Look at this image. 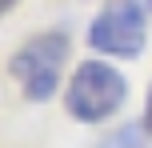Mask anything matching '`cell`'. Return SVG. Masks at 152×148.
Returning <instances> with one entry per match:
<instances>
[{
	"label": "cell",
	"mask_w": 152,
	"mask_h": 148,
	"mask_svg": "<svg viewBox=\"0 0 152 148\" xmlns=\"http://www.w3.org/2000/svg\"><path fill=\"white\" fill-rule=\"evenodd\" d=\"M100 148H148V140H144V128L140 124H128L120 132H112L108 140H100Z\"/></svg>",
	"instance_id": "cell-4"
},
{
	"label": "cell",
	"mask_w": 152,
	"mask_h": 148,
	"mask_svg": "<svg viewBox=\"0 0 152 148\" xmlns=\"http://www.w3.org/2000/svg\"><path fill=\"white\" fill-rule=\"evenodd\" d=\"M88 44L108 56H136L140 44H144V12L132 0L104 8L96 16V24L88 28Z\"/></svg>",
	"instance_id": "cell-3"
},
{
	"label": "cell",
	"mask_w": 152,
	"mask_h": 148,
	"mask_svg": "<svg viewBox=\"0 0 152 148\" xmlns=\"http://www.w3.org/2000/svg\"><path fill=\"white\" fill-rule=\"evenodd\" d=\"M12 4H16V0H0V16H4V12H8Z\"/></svg>",
	"instance_id": "cell-6"
},
{
	"label": "cell",
	"mask_w": 152,
	"mask_h": 148,
	"mask_svg": "<svg viewBox=\"0 0 152 148\" xmlns=\"http://www.w3.org/2000/svg\"><path fill=\"white\" fill-rule=\"evenodd\" d=\"M124 92L128 88H124V76L116 68H108L100 60H88L76 68L72 84H68V112L76 120H84V124H100L124 104Z\"/></svg>",
	"instance_id": "cell-1"
},
{
	"label": "cell",
	"mask_w": 152,
	"mask_h": 148,
	"mask_svg": "<svg viewBox=\"0 0 152 148\" xmlns=\"http://www.w3.org/2000/svg\"><path fill=\"white\" fill-rule=\"evenodd\" d=\"M144 128L152 132V92H148V112H144Z\"/></svg>",
	"instance_id": "cell-5"
},
{
	"label": "cell",
	"mask_w": 152,
	"mask_h": 148,
	"mask_svg": "<svg viewBox=\"0 0 152 148\" xmlns=\"http://www.w3.org/2000/svg\"><path fill=\"white\" fill-rule=\"evenodd\" d=\"M68 56V40L64 36H40L32 44H24L12 56V76L20 80V88L32 100H48L56 92V80H60V64Z\"/></svg>",
	"instance_id": "cell-2"
}]
</instances>
